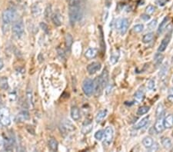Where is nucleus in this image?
<instances>
[{
	"label": "nucleus",
	"mask_w": 173,
	"mask_h": 152,
	"mask_svg": "<svg viewBox=\"0 0 173 152\" xmlns=\"http://www.w3.org/2000/svg\"><path fill=\"white\" fill-rule=\"evenodd\" d=\"M98 77H99V79H100L103 87L105 88L107 86L108 81H109V72H108L107 69H104L102 74H100V76H98Z\"/></svg>",
	"instance_id": "obj_15"
},
{
	"label": "nucleus",
	"mask_w": 173,
	"mask_h": 152,
	"mask_svg": "<svg viewBox=\"0 0 173 152\" xmlns=\"http://www.w3.org/2000/svg\"><path fill=\"white\" fill-rule=\"evenodd\" d=\"M119 59V52H114L112 53V55L110 56V62L112 63V65H115V63L117 62L118 60Z\"/></svg>",
	"instance_id": "obj_33"
},
{
	"label": "nucleus",
	"mask_w": 173,
	"mask_h": 152,
	"mask_svg": "<svg viewBox=\"0 0 173 152\" xmlns=\"http://www.w3.org/2000/svg\"><path fill=\"white\" fill-rule=\"evenodd\" d=\"M62 129L65 133H69V132L74 131L75 130V126L73 125L71 121L69 119H65L62 122Z\"/></svg>",
	"instance_id": "obj_8"
},
{
	"label": "nucleus",
	"mask_w": 173,
	"mask_h": 152,
	"mask_svg": "<svg viewBox=\"0 0 173 152\" xmlns=\"http://www.w3.org/2000/svg\"><path fill=\"white\" fill-rule=\"evenodd\" d=\"M52 21H53V23L56 25V26H60L62 23V20L61 19V15L59 13H54L51 16Z\"/></svg>",
	"instance_id": "obj_21"
},
{
	"label": "nucleus",
	"mask_w": 173,
	"mask_h": 152,
	"mask_svg": "<svg viewBox=\"0 0 173 152\" xmlns=\"http://www.w3.org/2000/svg\"><path fill=\"white\" fill-rule=\"evenodd\" d=\"M3 67H4V62L3 61H2V59H0V70H2Z\"/></svg>",
	"instance_id": "obj_50"
},
{
	"label": "nucleus",
	"mask_w": 173,
	"mask_h": 152,
	"mask_svg": "<svg viewBox=\"0 0 173 152\" xmlns=\"http://www.w3.org/2000/svg\"><path fill=\"white\" fill-rule=\"evenodd\" d=\"M107 115V110H102L100 112H98L97 113L96 116H95V121H96L97 123H99V122H102L104 118L106 117Z\"/></svg>",
	"instance_id": "obj_25"
},
{
	"label": "nucleus",
	"mask_w": 173,
	"mask_h": 152,
	"mask_svg": "<svg viewBox=\"0 0 173 152\" xmlns=\"http://www.w3.org/2000/svg\"><path fill=\"white\" fill-rule=\"evenodd\" d=\"M94 84V94L96 95H100L102 92L104 87L101 82L99 77H97L93 80Z\"/></svg>",
	"instance_id": "obj_9"
},
{
	"label": "nucleus",
	"mask_w": 173,
	"mask_h": 152,
	"mask_svg": "<svg viewBox=\"0 0 173 152\" xmlns=\"http://www.w3.org/2000/svg\"><path fill=\"white\" fill-rule=\"evenodd\" d=\"M26 95H27V98L28 101H29V105H32V91L31 89H28L27 92H26Z\"/></svg>",
	"instance_id": "obj_41"
},
{
	"label": "nucleus",
	"mask_w": 173,
	"mask_h": 152,
	"mask_svg": "<svg viewBox=\"0 0 173 152\" xmlns=\"http://www.w3.org/2000/svg\"><path fill=\"white\" fill-rule=\"evenodd\" d=\"M129 22L127 19H118L116 22V28L120 31L121 35L124 36L125 34L127 32L128 29H129Z\"/></svg>",
	"instance_id": "obj_6"
},
{
	"label": "nucleus",
	"mask_w": 173,
	"mask_h": 152,
	"mask_svg": "<svg viewBox=\"0 0 173 152\" xmlns=\"http://www.w3.org/2000/svg\"><path fill=\"white\" fill-rule=\"evenodd\" d=\"M15 16V11L12 8H7L2 12V19L4 24H10Z\"/></svg>",
	"instance_id": "obj_5"
},
{
	"label": "nucleus",
	"mask_w": 173,
	"mask_h": 152,
	"mask_svg": "<svg viewBox=\"0 0 173 152\" xmlns=\"http://www.w3.org/2000/svg\"><path fill=\"white\" fill-rule=\"evenodd\" d=\"M145 93L143 90H138L134 95V98L137 102H142L144 100Z\"/></svg>",
	"instance_id": "obj_23"
},
{
	"label": "nucleus",
	"mask_w": 173,
	"mask_h": 152,
	"mask_svg": "<svg viewBox=\"0 0 173 152\" xmlns=\"http://www.w3.org/2000/svg\"><path fill=\"white\" fill-rule=\"evenodd\" d=\"M0 124H1V122H0Z\"/></svg>",
	"instance_id": "obj_53"
},
{
	"label": "nucleus",
	"mask_w": 173,
	"mask_h": 152,
	"mask_svg": "<svg viewBox=\"0 0 173 152\" xmlns=\"http://www.w3.org/2000/svg\"><path fill=\"white\" fill-rule=\"evenodd\" d=\"M97 54H98V50L96 49H95V48H89V49L85 51V56L87 59H94L97 55Z\"/></svg>",
	"instance_id": "obj_17"
},
{
	"label": "nucleus",
	"mask_w": 173,
	"mask_h": 152,
	"mask_svg": "<svg viewBox=\"0 0 173 152\" xmlns=\"http://www.w3.org/2000/svg\"><path fill=\"white\" fill-rule=\"evenodd\" d=\"M155 81L154 80H149V81H148V88H149V89H153L155 88Z\"/></svg>",
	"instance_id": "obj_46"
},
{
	"label": "nucleus",
	"mask_w": 173,
	"mask_h": 152,
	"mask_svg": "<svg viewBox=\"0 0 173 152\" xmlns=\"http://www.w3.org/2000/svg\"><path fill=\"white\" fill-rule=\"evenodd\" d=\"M156 25H157V20H156V19H155V20L152 21V22H150L149 25H148V26H149V28L150 29H154Z\"/></svg>",
	"instance_id": "obj_47"
},
{
	"label": "nucleus",
	"mask_w": 173,
	"mask_h": 152,
	"mask_svg": "<svg viewBox=\"0 0 173 152\" xmlns=\"http://www.w3.org/2000/svg\"><path fill=\"white\" fill-rule=\"evenodd\" d=\"M71 117L74 121L79 120L80 118V111L78 107L73 106L71 108Z\"/></svg>",
	"instance_id": "obj_18"
},
{
	"label": "nucleus",
	"mask_w": 173,
	"mask_h": 152,
	"mask_svg": "<svg viewBox=\"0 0 173 152\" xmlns=\"http://www.w3.org/2000/svg\"><path fill=\"white\" fill-rule=\"evenodd\" d=\"M82 91L87 96H91L94 93L93 81L90 78H85L82 82Z\"/></svg>",
	"instance_id": "obj_4"
},
{
	"label": "nucleus",
	"mask_w": 173,
	"mask_h": 152,
	"mask_svg": "<svg viewBox=\"0 0 173 152\" xmlns=\"http://www.w3.org/2000/svg\"><path fill=\"white\" fill-rule=\"evenodd\" d=\"M40 26L41 28H42V29H43L46 33H49V27H48V25H46V24H45L44 22H41Z\"/></svg>",
	"instance_id": "obj_44"
},
{
	"label": "nucleus",
	"mask_w": 173,
	"mask_h": 152,
	"mask_svg": "<svg viewBox=\"0 0 173 152\" xmlns=\"http://www.w3.org/2000/svg\"><path fill=\"white\" fill-rule=\"evenodd\" d=\"M101 68H102L101 63L95 62L91 63V64H89L87 66V71H88L89 74H94L97 71H99L101 69Z\"/></svg>",
	"instance_id": "obj_10"
},
{
	"label": "nucleus",
	"mask_w": 173,
	"mask_h": 152,
	"mask_svg": "<svg viewBox=\"0 0 173 152\" xmlns=\"http://www.w3.org/2000/svg\"><path fill=\"white\" fill-rule=\"evenodd\" d=\"M142 19H143L144 21H149L150 19V16L149 15H148V14H143L141 15Z\"/></svg>",
	"instance_id": "obj_48"
},
{
	"label": "nucleus",
	"mask_w": 173,
	"mask_h": 152,
	"mask_svg": "<svg viewBox=\"0 0 173 152\" xmlns=\"http://www.w3.org/2000/svg\"><path fill=\"white\" fill-rule=\"evenodd\" d=\"M165 113V108L164 106L162 103H159L156 108L155 111V117L157 119H160V118H162L163 115Z\"/></svg>",
	"instance_id": "obj_19"
},
{
	"label": "nucleus",
	"mask_w": 173,
	"mask_h": 152,
	"mask_svg": "<svg viewBox=\"0 0 173 152\" xmlns=\"http://www.w3.org/2000/svg\"><path fill=\"white\" fill-rule=\"evenodd\" d=\"M163 58H164V56H163V55H162L161 53H158V54H156L154 58V61H155V64L156 65L161 64L162 62V60H163Z\"/></svg>",
	"instance_id": "obj_35"
},
{
	"label": "nucleus",
	"mask_w": 173,
	"mask_h": 152,
	"mask_svg": "<svg viewBox=\"0 0 173 152\" xmlns=\"http://www.w3.org/2000/svg\"><path fill=\"white\" fill-rule=\"evenodd\" d=\"M65 40H66V46L67 49L70 50L73 43V38L71 36V34H66V37H65Z\"/></svg>",
	"instance_id": "obj_27"
},
{
	"label": "nucleus",
	"mask_w": 173,
	"mask_h": 152,
	"mask_svg": "<svg viewBox=\"0 0 173 152\" xmlns=\"http://www.w3.org/2000/svg\"><path fill=\"white\" fill-rule=\"evenodd\" d=\"M164 125H163V121H162V118L160 119H157L155 124L154 129L157 133H161L164 131Z\"/></svg>",
	"instance_id": "obj_20"
},
{
	"label": "nucleus",
	"mask_w": 173,
	"mask_h": 152,
	"mask_svg": "<svg viewBox=\"0 0 173 152\" xmlns=\"http://www.w3.org/2000/svg\"><path fill=\"white\" fill-rule=\"evenodd\" d=\"M168 101H170V102H171V103H173V95H169L168 96Z\"/></svg>",
	"instance_id": "obj_49"
},
{
	"label": "nucleus",
	"mask_w": 173,
	"mask_h": 152,
	"mask_svg": "<svg viewBox=\"0 0 173 152\" xmlns=\"http://www.w3.org/2000/svg\"><path fill=\"white\" fill-rule=\"evenodd\" d=\"M163 125H164L165 128H171L173 127V115L170 114V115H167L165 118H164L163 121Z\"/></svg>",
	"instance_id": "obj_16"
},
{
	"label": "nucleus",
	"mask_w": 173,
	"mask_h": 152,
	"mask_svg": "<svg viewBox=\"0 0 173 152\" xmlns=\"http://www.w3.org/2000/svg\"><path fill=\"white\" fill-rule=\"evenodd\" d=\"M57 52H58V55H59L60 59H66V55H65L64 53V51L62 50V49H57Z\"/></svg>",
	"instance_id": "obj_42"
},
{
	"label": "nucleus",
	"mask_w": 173,
	"mask_h": 152,
	"mask_svg": "<svg viewBox=\"0 0 173 152\" xmlns=\"http://www.w3.org/2000/svg\"><path fill=\"white\" fill-rule=\"evenodd\" d=\"M167 71H168V66L167 65H165L164 66H162L161 68V71L159 73V75H161L162 77H164V76L166 75Z\"/></svg>",
	"instance_id": "obj_40"
},
{
	"label": "nucleus",
	"mask_w": 173,
	"mask_h": 152,
	"mask_svg": "<svg viewBox=\"0 0 173 152\" xmlns=\"http://www.w3.org/2000/svg\"><path fill=\"white\" fill-rule=\"evenodd\" d=\"M49 149L53 151H56L58 150V141L55 138H50L48 143Z\"/></svg>",
	"instance_id": "obj_26"
},
{
	"label": "nucleus",
	"mask_w": 173,
	"mask_h": 152,
	"mask_svg": "<svg viewBox=\"0 0 173 152\" xmlns=\"http://www.w3.org/2000/svg\"><path fill=\"white\" fill-rule=\"evenodd\" d=\"M82 11L80 7L79 0H70L69 9V16L70 23L74 25L77 21L81 18Z\"/></svg>",
	"instance_id": "obj_1"
},
{
	"label": "nucleus",
	"mask_w": 173,
	"mask_h": 152,
	"mask_svg": "<svg viewBox=\"0 0 173 152\" xmlns=\"http://www.w3.org/2000/svg\"><path fill=\"white\" fill-rule=\"evenodd\" d=\"M52 15H53V14H52L51 6H48L46 9V12H45V15H46V17L47 18V17L50 16V15L52 16Z\"/></svg>",
	"instance_id": "obj_45"
},
{
	"label": "nucleus",
	"mask_w": 173,
	"mask_h": 152,
	"mask_svg": "<svg viewBox=\"0 0 173 152\" xmlns=\"http://www.w3.org/2000/svg\"><path fill=\"white\" fill-rule=\"evenodd\" d=\"M92 128H93V124L91 121L85 120V122L83 123L82 128V133L84 135H87V134L90 133L92 131Z\"/></svg>",
	"instance_id": "obj_13"
},
{
	"label": "nucleus",
	"mask_w": 173,
	"mask_h": 152,
	"mask_svg": "<svg viewBox=\"0 0 173 152\" xmlns=\"http://www.w3.org/2000/svg\"><path fill=\"white\" fill-rule=\"evenodd\" d=\"M167 2V0H161V1H159V5H165V2Z\"/></svg>",
	"instance_id": "obj_51"
},
{
	"label": "nucleus",
	"mask_w": 173,
	"mask_h": 152,
	"mask_svg": "<svg viewBox=\"0 0 173 152\" xmlns=\"http://www.w3.org/2000/svg\"><path fill=\"white\" fill-rule=\"evenodd\" d=\"M41 12H42L41 8L39 7V5H38V4H36V5L32 6V14H33V15H36V16H38V15H40Z\"/></svg>",
	"instance_id": "obj_34"
},
{
	"label": "nucleus",
	"mask_w": 173,
	"mask_h": 152,
	"mask_svg": "<svg viewBox=\"0 0 173 152\" xmlns=\"http://www.w3.org/2000/svg\"><path fill=\"white\" fill-rule=\"evenodd\" d=\"M153 38H154V35H153L152 32H149V33L146 34L143 38V43H150L153 40Z\"/></svg>",
	"instance_id": "obj_30"
},
{
	"label": "nucleus",
	"mask_w": 173,
	"mask_h": 152,
	"mask_svg": "<svg viewBox=\"0 0 173 152\" xmlns=\"http://www.w3.org/2000/svg\"><path fill=\"white\" fill-rule=\"evenodd\" d=\"M18 122H24V121L29 120V113L27 110H22L17 115L16 117Z\"/></svg>",
	"instance_id": "obj_14"
},
{
	"label": "nucleus",
	"mask_w": 173,
	"mask_h": 152,
	"mask_svg": "<svg viewBox=\"0 0 173 152\" xmlns=\"http://www.w3.org/2000/svg\"><path fill=\"white\" fill-rule=\"evenodd\" d=\"M0 88L3 90H6L9 88V83H8V79L5 77H2L0 79Z\"/></svg>",
	"instance_id": "obj_31"
},
{
	"label": "nucleus",
	"mask_w": 173,
	"mask_h": 152,
	"mask_svg": "<svg viewBox=\"0 0 173 152\" xmlns=\"http://www.w3.org/2000/svg\"><path fill=\"white\" fill-rule=\"evenodd\" d=\"M169 92H170V94H171V95H173V88H171V89H170Z\"/></svg>",
	"instance_id": "obj_52"
},
{
	"label": "nucleus",
	"mask_w": 173,
	"mask_h": 152,
	"mask_svg": "<svg viewBox=\"0 0 173 152\" xmlns=\"http://www.w3.org/2000/svg\"><path fill=\"white\" fill-rule=\"evenodd\" d=\"M98 28H99V31H100V38H101L100 44H101V48H102V52H104V51L105 50V42H104L103 32H102V27H101V26H98Z\"/></svg>",
	"instance_id": "obj_37"
},
{
	"label": "nucleus",
	"mask_w": 173,
	"mask_h": 152,
	"mask_svg": "<svg viewBox=\"0 0 173 152\" xmlns=\"http://www.w3.org/2000/svg\"><path fill=\"white\" fill-rule=\"evenodd\" d=\"M153 140L152 138L151 137H149V136H147V137L144 138L143 140V144L144 145L145 147H146V148H149L150 147H151L152 145L153 144Z\"/></svg>",
	"instance_id": "obj_28"
},
{
	"label": "nucleus",
	"mask_w": 173,
	"mask_h": 152,
	"mask_svg": "<svg viewBox=\"0 0 173 152\" xmlns=\"http://www.w3.org/2000/svg\"><path fill=\"white\" fill-rule=\"evenodd\" d=\"M113 135H114V131L111 126L107 127L105 128V131H104V141L103 144L104 145L109 146L112 141L113 139Z\"/></svg>",
	"instance_id": "obj_7"
},
{
	"label": "nucleus",
	"mask_w": 173,
	"mask_h": 152,
	"mask_svg": "<svg viewBox=\"0 0 173 152\" xmlns=\"http://www.w3.org/2000/svg\"><path fill=\"white\" fill-rule=\"evenodd\" d=\"M162 144L165 148L166 149L171 148V146H172L171 139L168 138H163L162 140Z\"/></svg>",
	"instance_id": "obj_29"
},
{
	"label": "nucleus",
	"mask_w": 173,
	"mask_h": 152,
	"mask_svg": "<svg viewBox=\"0 0 173 152\" xmlns=\"http://www.w3.org/2000/svg\"><path fill=\"white\" fill-rule=\"evenodd\" d=\"M12 32L16 39H20L25 32V26L22 20L16 21L12 25Z\"/></svg>",
	"instance_id": "obj_3"
},
{
	"label": "nucleus",
	"mask_w": 173,
	"mask_h": 152,
	"mask_svg": "<svg viewBox=\"0 0 173 152\" xmlns=\"http://www.w3.org/2000/svg\"><path fill=\"white\" fill-rule=\"evenodd\" d=\"M14 144H15V139L12 137V136H9V137H6L4 139V146H5V150H12L13 149Z\"/></svg>",
	"instance_id": "obj_12"
},
{
	"label": "nucleus",
	"mask_w": 173,
	"mask_h": 152,
	"mask_svg": "<svg viewBox=\"0 0 173 152\" xmlns=\"http://www.w3.org/2000/svg\"><path fill=\"white\" fill-rule=\"evenodd\" d=\"M170 41H171V35L168 34V35L162 39V41L161 44H160L159 47L158 49L159 52H164V51L166 49L168 44H169Z\"/></svg>",
	"instance_id": "obj_11"
},
{
	"label": "nucleus",
	"mask_w": 173,
	"mask_h": 152,
	"mask_svg": "<svg viewBox=\"0 0 173 152\" xmlns=\"http://www.w3.org/2000/svg\"><path fill=\"white\" fill-rule=\"evenodd\" d=\"M158 148H159L158 144L156 143V142H153L152 145L149 149L150 151H156V150H158Z\"/></svg>",
	"instance_id": "obj_43"
},
{
	"label": "nucleus",
	"mask_w": 173,
	"mask_h": 152,
	"mask_svg": "<svg viewBox=\"0 0 173 152\" xmlns=\"http://www.w3.org/2000/svg\"><path fill=\"white\" fill-rule=\"evenodd\" d=\"M104 136V131L102 130H99L98 131H96V133L95 134V138L96 140L100 141L102 140V138Z\"/></svg>",
	"instance_id": "obj_39"
},
{
	"label": "nucleus",
	"mask_w": 173,
	"mask_h": 152,
	"mask_svg": "<svg viewBox=\"0 0 173 152\" xmlns=\"http://www.w3.org/2000/svg\"><path fill=\"white\" fill-rule=\"evenodd\" d=\"M0 122L3 126H9L11 124V118L9 109L5 106H0Z\"/></svg>",
	"instance_id": "obj_2"
},
{
	"label": "nucleus",
	"mask_w": 173,
	"mask_h": 152,
	"mask_svg": "<svg viewBox=\"0 0 173 152\" xmlns=\"http://www.w3.org/2000/svg\"><path fill=\"white\" fill-rule=\"evenodd\" d=\"M150 108L149 106H142L140 108H139L137 111V115H143L147 113L149 111Z\"/></svg>",
	"instance_id": "obj_32"
},
{
	"label": "nucleus",
	"mask_w": 173,
	"mask_h": 152,
	"mask_svg": "<svg viewBox=\"0 0 173 152\" xmlns=\"http://www.w3.org/2000/svg\"><path fill=\"white\" fill-rule=\"evenodd\" d=\"M149 116L143 118V119H142V120L139 122V123H137L136 125H135L134 128L136 129V130L141 129L142 128H143V127H145L146 125H147L148 122H149Z\"/></svg>",
	"instance_id": "obj_24"
},
{
	"label": "nucleus",
	"mask_w": 173,
	"mask_h": 152,
	"mask_svg": "<svg viewBox=\"0 0 173 152\" xmlns=\"http://www.w3.org/2000/svg\"><path fill=\"white\" fill-rule=\"evenodd\" d=\"M155 7L152 5H149L146 7V12L148 15H151V14H152L155 12Z\"/></svg>",
	"instance_id": "obj_38"
},
{
	"label": "nucleus",
	"mask_w": 173,
	"mask_h": 152,
	"mask_svg": "<svg viewBox=\"0 0 173 152\" xmlns=\"http://www.w3.org/2000/svg\"><path fill=\"white\" fill-rule=\"evenodd\" d=\"M168 22H169V18H168V16L165 17V18L163 19V21L161 22V24H160V25H159V29H158V33L159 34H162L165 30V29H166L167 25H168Z\"/></svg>",
	"instance_id": "obj_22"
},
{
	"label": "nucleus",
	"mask_w": 173,
	"mask_h": 152,
	"mask_svg": "<svg viewBox=\"0 0 173 152\" xmlns=\"http://www.w3.org/2000/svg\"><path fill=\"white\" fill-rule=\"evenodd\" d=\"M143 29H144V25L143 24H138L133 27V31L136 33H140V32H143Z\"/></svg>",
	"instance_id": "obj_36"
}]
</instances>
